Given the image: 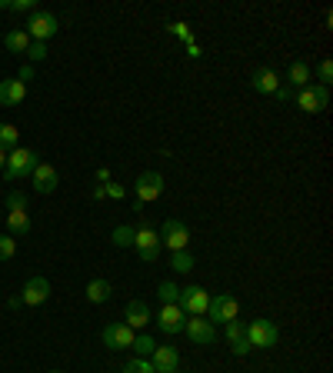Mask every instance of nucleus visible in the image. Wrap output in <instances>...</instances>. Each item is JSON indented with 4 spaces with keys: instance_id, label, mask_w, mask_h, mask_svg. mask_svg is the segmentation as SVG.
Returning <instances> with one entry per match:
<instances>
[{
    "instance_id": "nucleus-1",
    "label": "nucleus",
    "mask_w": 333,
    "mask_h": 373,
    "mask_svg": "<svg viewBox=\"0 0 333 373\" xmlns=\"http://www.w3.org/2000/svg\"><path fill=\"white\" fill-rule=\"evenodd\" d=\"M37 164H40V157L34 153V150L27 147H14L7 153V167H3V177L7 180H21V177H30L37 170Z\"/></svg>"
},
{
    "instance_id": "nucleus-2",
    "label": "nucleus",
    "mask_w": 333,
    "mask_h": 373,
    "mask_svg": "<svg viewBox=\"0 0 333 373\" xmlns=\"http://www.w3.org/2000/svg\"><path fill=\"white\" fill-rule=\"evenodd\" d=\"M160 233H157L154 227H137V233H133V250H137V257L144 260V263H154L157 257H160Z\"/></svg>"
},
{
    "instance_id": "nucleus-3",
    "label": "nucleus",
    "mask_w": 333,
    "mask_h": 373,
    "mask_svg": "<svg viewBox=\"0 0 333 373\" xmlns=\"http://www.w3.org/2000/svg\"><path fill=\"white\" fill-rule=\"evenodd\" d=\"M57 30H60V24H57V17L47 14V10H34L30 21H27V37L30 40H40V44H47Z\"/></svg>"
},
{
    "instance_id": "nucleus-4",
    "label": "nucleus",
    "mask_w": 333,
    "mask_h": 373,
    "mask_svg": "<svg viewBox=\"0 0 333 373\" xmlns=\"http://www.w3.org/2000/svg\"><path fill=\"white\" fill-rule=\"evenodd\" d=\"M207 303H210V297H207L204 287H197V283H190V287H183V290H180L177 307L187 313V317H204Z\"/></svg>"
},
{
    "instance_id": "nucleus-5",
    "label": "nucleus",
    "mask_w": 333,
    "mask_h": 373,
    "mask_svg": "<svg viewBox=\"0 0 333 373\" xmlns=\"http://www.w3.org/2000/svg\"><path fill=\"white\" fill-rule=\"evenodd\" d=\"M207 313H210V324H230L240 313V303L230 297V294H217L207 303Z\"/></svg>"
},
{
    "instance_id": "nucleus-6",
    "label": "nucleus",
    "mask_w": 333,
    "mask_h": 373,
    "mask_svg": "<svg viewBox=\"0 0 333 373\" xmlns=\"http://www.w3.org/2000/svg\"><path fill=\"white\" fill-rule=\"evenodd\" d=\"M247 340H250V347L267 350L280 340V330H277L274 320H254V324L247 326Z\"/></svg>"
},
{
    "instance_id": "nucleus-7",
    "label": "nucleus",
    "mask_w": 333,
    "mask_h": 373,
    "mask_svg": "<svg viewBox=\"0 0 333 373\" xmlns=\"http://www.w3.org/2000/svg\"><path fill=\"white\" fill-rule=\"evenodd\" d=\"M160 244L163 247H170L174 253L177 250H187V244H190V230H187V224H180V220H163V227H160Z\"/></svg>"
},
{
    "instance_id": "nucleus-8",
    "label": "nucleus",
    "mask_w": 333,
    "mask_h": 373,
    "mask_svg": "<svg viewBox=\"0 0 333 373\" xmlns=\"http://www.w3.org/2000/svg\"><path fill=\"white\" fill-rule=\"evenodd\" d=\"M133 187H137V200L140 203H150L163 194V177L157 174V170H144V174L133 180Z\"/></svg>"
},
{
    "instance_id": "nucleus-9",
    "label": "nucleus",
    "mask_w": 333,
    "mask_h": 373,
    "mask_svg": "<svg viewBox=\"0 0 333 373\" xmlns=\"http://www.w3.org/2000/svg\"><path fill=\"white\" fill-rule=\"evenodd\" d=\"M297 103H300V110H307V114H320V110H327V103H330V90L327 87H304L300 94H297Z\"/></svg>"
},
{
    "instance_id": "nucleus-10",
    "label": "nucleus",
    "mask_w": 333,
    "mask_h": 373,
    "mask_svg": "<svg viewBox=\"0 0 333 373\" xmlns=\"http://www.w3.org/2000/svg\"><path fill=\"white\" fill-rule=\"evenodd\" d=\"M47 297H51V280L47 276H30L24 283V290H21V303H27V307H40Z\"/></svg>"
},
{
    "instance_id": "nucleus-11",
    "label": "nucleus",
    "mask_w": 333,
    "mask_h": 373,
    "mask_svg": "<svg viewBox=\"0 0 333 373\" xmlns=\"http://www.w3.org/2000/svg\"><path fill=\"white\" fill-rule=\"evenodd\" d=\"M101 337H103V347H107V350H124V347L133 344V337H137V333H133L127 324H107Z\"/></svg>"
},
{
    "instance_id": "nucleus-12",
    "label": "nucleus",
    "mask_w": 333,
    "mask_h": 373,
    "mask_svg": "<svg viewBox=\"0 0 333 373\" xmlns=\"http://www.w3.org/2000/svg\"><path fill=\"white\" fill-rule=\"evenodd\" d=\"M187 324V313L180 310L177 303H163L160 307V313H157V326L163 330V333H180Z\"/></svg>"
},
{
    "instance_id": "nucleus-13",
    "label": "nucleus",
    "mask_w": 333,
    "mask_h": 373,
    "mask_svg": "<svg viewBox=\"0 0 333 373\" xmlns=\"http://www.w3.org/2000/svg\"><path fill=\"white\" fill-rule=\"evenodd\" d=\"M30 177H34V190H37V194H53V190H57V183H60L57 170H53L47 160H40V164H37V170H34Z\"/></svg>"
},
{
    "instance_id": "nucleus-14",
    "label": "nucleus",
    "mask_w": 333,
    "mask_h": 373,
    "mask_svg": "<svg viewBox=\"0 0 333 373\" xmlns=\"http://www.w3.org/2000/svg\"><path fill=\"white\" fill-rule=\"evenodd\" d=\"M183 330H187V337H190L194 344H204V347L217 340V330H213V324H210V320H200V317L187 320V324H183Z\"/></svg>"
},
{
    "instance_id": "nucleus-15",
    "label": "nucleus",
    "mask_w": 333,
    "mask_h": 373,
    "mask_svg": "<svg viewBox=\"0 0 333 373\" xmlns=\"http://www.w3.org/2000/svg\"><path fill=\"white\" fill-rule=\"evenodd\" d=\"M227 326V340H230V350L237 353V357H247L250 353V340H247V324H240V320H230Z\"/></svg>"
},
{
    "instance_id": "nucleus-16",
    "label": "nucleus",
    "mask_w": 333,
    "mask_h": 373,
    "mask_svg": "<svg viewBox=\"0 0 333 373\" xmlns=\"http://www.w3.org/2000/svg\"><path fill=\"white\" fill-rule=\"evenodd\" d=\"M154 360H150V367H154V373H170V370H180V353L174 347H157L154 353H150Z\"/></svg>"
},
{
    "instance_id": "nucleus-17",
    "label": "nucleus",
    "mask_w": 333,
    "mask_h": 373,
    "mask_svg": "<svg viewBox=\"0 0 333 373\" xmlns=\"http://www.w3.org/2000/svg\"><path fill=\"white\" fill-rule=\"evenodd\" d=\"M24 97H27V87L17 80V77L0 80V103H3V107H17Z\"/></svg>"
},
{
    "instance_id": "nucleus-18",
    "label": "nucleus",
    "mask_w": 333,
    "mask_h": 373,
    "mask_svg": "<svg viewBox=\"0 0 333 373\" xmlns=\"http://www.w3.org/2000/svg\"><path fill=\"white\" fill-rule=\"evenodd\" d=\"M250 83H254L256 94H274L280 87V77H277V70H270V67H256Z\"/></svg>"
},
{
    "instance_id": "nucleus-19",
    "label": "nucleus",
    "mask_w": 333,
    "mask_h": 373,
    "mask_svg": "<svg viewBox=\"0 0 333 373\" xmlns=\"http://www.w3.org/2000/svg\"><path fill=\"white\" fill-rule=\"evenodd\" d=\"M124 320H127L130 330H133V326H147L150 324V307H147L144 300H130L127 310H124Z\"/></svg>"
},
{
    "instance_id": "nucleus-20",
    "label": "nucleus",
    "mask_w": 333,
    "mask_h": 373,
    "mask_svg": "<svg viewBox=\"0 0 333 373\" xmlns=\"http://www.w3.org/2000/svg\"><path fill=\"white\" fill-rule=\"evenodd\" d=\"M287 83H290L293 90H304V87H307V83H310V64H307V60H297V64L290 67Z\"/></svg>"
},
{
    "instance_id": "nucleus-21",
    "label": "nucleus",
    "mask_w": 333,
    "mask_h": 373,
    "mask_svg": "<svg viewBox=\"0 0 333 373\" xmlns=\"http://www.w3.org/2000/svg\"><path fill=\"white\" fill-rule=\"evenodd\" d=\"M7 230H10V237H24L27 230H30L27 210H10V214H7Z\"/></svg>"
},
{
    "instance_id": "nucleus-22",
    "label": "nucleus",
    "mask_w": 333,
    "mask_h": 373,
    "mask_svg": "<svg viewBox=\"0 0 333 373\" xmlns=\"http://www.w3.org/2000/svg\"><path fill=\"white\" fill-rule=\"evenodd\" d=\"M3 47L10 50V53H27V47H30V37H27V30H7V37H3Z\"/></svg>"
},
{
    "instance_id": "nucleus-23",
    "label": "nucleus",
    "mask_w": 333,
    "mask_h": 373,
    "mask_svg": "<svg viewBox=\"0 0 333 373\" xmlns=\"http://www.w3.org/2000/svg\"><path fill=\"white\" fill-rule=\"evenodd\" d=\"M87 300H90V303H107V300H110V283L101 280V276L90 280V283H87Z\"/></svg>"
},
{
    "instance_id": "nucleus-24",
    "label": "nucleus",
    "mask_w": 333,
    "mask_h": 373,
    "mask_svg": "<svg viewBox=\"0 0 333 373\" xmlns=\"http://www.w3.org/2000/svg\"><path fill=\"white\" fill-rule=\"evenodd\" d=\"M133 233H137V227H130V224H120V227H114V233H110V244L114 247H133Z\"/></svg>"
},
{
    "instance_id": "nucleus-25",
    "label": "nucleus",
    "mask_w": 333,
    "mask_h": 373,
    "mask_svg": "<svg viewBox=\"0 0 333 373\" xmlns=\"http://www.w3.org/2000/svg\"><path fill=\"white\" fill-rule=\"evenodd\" d=\"M21 147V130L14 124H0V150Z\"/></svg>"
},
{
    "instance_id": "nucleus-26",
    "label": "nucleus",
    "mask_w": 333,
    "mask_h": 373,
    "mask_svg": "<svg viewBox=\"0 0 333 373\" xmlns=\"http://www.w3.org/2000/svg\"><path fill=\"white\" fill-rule=\"evenodd\" d=\"M170 270H174V274H190V270H194V257H190L187 250H177V253L170 257Z\"/></svg>"
},
{
    "instance_id": "nucleus-27",
    "label": "nucleus",
    "mask_w": 333,
    "mask_h": 373,
    "mask_svg": "<svg viewBox=\"0 0 333 373\" xmlns=\"http://www.w3.org/2000/svg\"><path fill=\"white\" fill-rule=\"evenodd\" d=\"M157 297H160V303H177V300H180V287H177V283H170V280H163V283L157 287Z\"/></svg>"
},
{
    "instance_id": "nucleus-28",
    "label": "nucleus",
    "mask_w": 333,
    "mask_h": 373,
    "mask_svg": "<svg viewBox=\"0 0 333 373\" xmlns=\"http://www.w3.org/2000/svg\"><path fill=\"white\" fill-rule=\"evenodd\" d=\"M130 347L137 350L140 357H150V353L157 350V344H154V337H133V344H130Z\"/></svg>"
},
{
    "instance_id": "nucleus-29",
    "label": "nucleus",
    "mask_w": 333,
    "mask_h": 373,
    "mask_svg": "<svg viewBox=\"0 0 333 373\" xmlns=\"http://www.w3.org/2000/svg\"><path fill=\"white\" fill-rule=\"evenodd\" d=\"M17 253V240L10 233H0V260H10Z\"/></svg>"
},
{
    "instance_id": "nucleus-30",
    "label": "nucleus",
    "mask_w": 333,
    "mask_h": 373,
    "mask_svg": "<svg viewBox=\"0 0 333 373\" xmlns=\"http://www.w3.org/2000/svg\"><path fill=\"white\" fill-rule=\"evenodd\" d=\"M7 210H27V194L24 190H10V194H7Z\"/></svg>"
},
{
    "instance_id": "nucleus-31",
    "label": "nucleus",
    "mask_w": 333,
    "mask_h": 373,
    "mask_svg": "<svg viewBox=\"0 0 333 373\" xmlns=\"http://www.w3.org/2000/svg\"><path fill=\"white\" fill-rule=\"evenodd\" d=\"M124 373H154V367H150V360L137 357V360H127V367H124Z\"/></svg>"
},
{
    "instance_id": "nucleus-32",
    "label": "nucleus",
    "mask_w": 333,
    "mask_h": 373,
    "mask_svg": "<svg viewBox=\"0 0 333 373\" xmlns=\"http://www.w3.org/2000/svg\"><path fill=\"white\" fill-rule=\"evenodd\" d=\"M317 77H320V87H330V80H333V64H330V60H320Z\"/></svg>"
},
{
    "instance_id": "nucleus-33",
    "label": "nucleus",
    "mask_w": 333,
    "mask_h": 373,
    "mask_svg": "<svg viewBox=\"0 0 333 373\" xmlns=\"http://www.w3.org/2000/svg\"><path fill=\"white\" fill-rule=\"evenodd\" d=\"M27 57H30V60H44V57H47V44H40V40H30Z\"/></svg>"
},
{
    "instance_id": "nucleus-34",
    "label": "nucleus",
    "mask_w": 333,
    "mask_h": 373,
    "mask_svg": "<svg viewBox=\"0 0 333 373\" xmlns=\"http://www.w3.org/2000/svg\"><path fill=\"white\" fill-rule=\"evenodd\" d=\"M274 94H277V100H283V103H290V100H297V94H300V90H293L290 83H280V87L274 90Z\"/></svg>"
},
{
    "instance_id": "nucleus-35",
    "label": "nucleus",
    "mask_w": 333,
    "mask_h": 373,
    "mask_svg": "<svg viewBox=\"0 0 333 373\" xmlns=\"http://www.w3.org/2000/svg\"><path fill=\"white\" fill-rule=\"evenodd\" d=\"M103 190H107V197H114V200H120L124 194H127V190H124L120 183H114V180H110V183H103Z\"/></svg>"
},
{
    "instance_id": "nucleus-36",
    "label": "nucleus",
    "mask_w": 333,
    "mask_h": 373,
    "mask_svg": "<svg viewBox=\"0 0 333 373\" xmlns=\"http://www.w3.org/2000/svg\"><path fill=\"white\" fill-rule=\"evenodd\" d=\"M7 10H17V14H21V10H34V0H10Z\"/></svg>"
},
{
    "instance_id": "nucleus-37",
    "label": "nucleus",
    "mask_w": 333,
    "mask_h": 373,
    "mask_svg": "<svg viewBox=\"0 0 333 373\" xmlns=\"http://www.w3.org/2000/svg\"><path fill=\"white\" fill-rule=\"evenodd\" d=\"M17 80H21V83L27 87V80H34V67H30V64H24V67H21V77H17Z\"/></svg>"
},
{
    "instance_id": "nucleus-38",
    "label": "nucleus",
    "mask_w": 333,
    "mask_h": 373,
    "mask_svg": "<svg viewBox=\"0 0 333 373\" xmlns=\"http://www.w3.org/2000/svg\"><path fill=\"white\" fill-rule=\"evenodd\" d=\"M97 183H110V170H107V167L97 170Z\"/></svg>"
},
{
    "instance_id": "nucleus-39",
    "label": "nucleus",
    "mask_w": 333,
    "mask_h": 373,
    "mask_svg": "<svg viewBox=\"0 0 333 373\" xmlns=\"http://www.w3.org/2000/svg\"><path fill=\"white\" fill-rule=\"evenodd\" d=\"M107 197V190H103V183H97V187H94V200H103Z\"/></svg>"
},
{
    "instance_id": "nucleus-40",
    "label": "nucleus",
    "mask_w": 333,
    "mask_h": 373,
    "mask_svg": "<svg viewBox=\"0 0 333 373\" xmlns=\"http://www.w3.org/2000/svg\"><path fill=\"white\" fill-rule=\"evenodd\" d=\"M3 167H7V150H0V174H3Z\"/></svg>"
},
{
    "instance_id": "nucleus-41",
    "label": "nucleus",
    "mask_w": 333,
    "mask_h": 373,
    "mask_svg": "<svg viewBox=\"0 0 333 373\" xmlns=\"http://www.w3.org/2000/svg\"><path fill=\"white\" fill-rule=\"evenodd\" d=\"M7 3H10V0H0V10H7Z\"/></svg>"
},
{
    "instance_id": "nucleus-42",
    "label": "nucleus",
    "mask_w": 333,
    "mask_h": 373,
    "mask_svg": "<svg viewBox=\"0 0 333 373\" xmlns=\"http://www.w3.org/2000/svg\"><path fill=\"white\" fill-rule=\"evenodd\" d=\"M51 373H64V370H51Z\"/></svg>"
},
{
    "instance_id": "nucleus-43",
    "label": "nucleus",
    "mask_w": 333,
    "mask_h": 373,
    "mask_svg": "<svg viewBox=\"0 0 333 373\" xmlns=\"http://www.w3.org/2000/svg\"><path fill=\"white\" fill-rule=\"evenodd\" d=\"M170 373H180V370H170Z\"/></svg>"
}]
</instances>
